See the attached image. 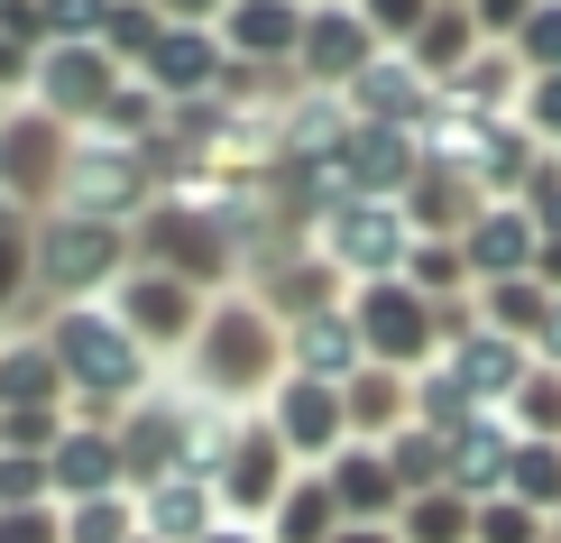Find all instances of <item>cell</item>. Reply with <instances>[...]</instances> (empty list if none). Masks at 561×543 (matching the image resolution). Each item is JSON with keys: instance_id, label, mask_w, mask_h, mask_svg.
Masks as SVG:
<instances>
[{"instance_id": "1", "label": "cell", "mask_w": 561, "mask_h": 543, "mask_svg": "<svg viewBox=\"0 0 561 543\" xmlns=\"http://www.w3.org/2000/svg\"><path fill=\"white\" fill-rule=\"evenodd\" d=\"M184 377H194L203 406H267V396L286 387V323H276L249 286L213 295L194 350H184Z\"/></svg>"}, {"instance_id": "2", "label": "cell", "mask_w": 561, "mask_h": 543, "mask_svg": "<svg viewBox=\"0 0 561 543\" xmlns=\"http://www.w3.org/2000/svg\"><path fill=\"white\" fill-rule=\"evenodd\" d=\"M46 350H56V369H65V387H75V423H121L138 396L157 387V360L138 350V332L111 304H65V314H46L37 323Z\"/></svg>"}, {"instance_id": "3", "label": "cell", "mask_w": 561, "mask_h": 543, "mask_svg": "<svg viewBox=\"0 0 561 543\" xmlns=\"http://www.w3.org/2000/svg\"><path fill=\"white\" fill-rule=\"evenodd\" d=\"M138 268V240L121 222H92V212H46L28 222V295L65 304H111V286Z\"/></svg>"}, {"instance_id": "4", "label": "cell", "mask_w": 561, "mask_h": 543, "mask_svg": "<svg viewBox=\"0 0 561 543\" xmlns=\"http://www.w3.org/2000/svg\"><path fill=\"white\" fill-rule=\"evenodd\" d=\"M129 240H138V258H148V268H167V276H184V286H203V295H230V286H240V230H230L221 222V212H203V203H167V194H157L148 212H138V230H129Z\"/></svg>"}, {"instance_id": "5", "label": "cell", "mask_w": 561, "mask_h": 543, "mask_svg": "<svg viewBox=\"0 0 561 543\" xmlns=\"http://www.w3.org/2000/svg\"><path fill=\"white\" fill-rule=\"evenodd\" d=\"M350 323H359V350L368 369H396V377H424L451 341V304L414 295L405 276H378V286H350Z\"/></svg>"}, {"instance_id": "6", "label": "cell", "mask_w": 561, "mask_h": 543, "mask_svg": "<svg viewBox=\"0 0 561 543\" xmlns=\"http://www.w3.org/2000/svg\"><path fill=\"white\" fill-rule=\"evenodd\" d=\"M75 148H83V129H65L56 111H37V102L0 111V194L19 203V222H46V212L65 203Z\"/></svg>"}, {"instance_id": "7", "label": "cell", "mask_w": 561, "mask_h": 543, "mask_svg": "<svg viewBox=\"0 0 561 543\" xmlns=\"http://www.w3.org/2000/svg\"><path fill=\"white\" fill-rule=\"evenodd\" d=\"M111 433H121L129 488H157V479H175V470H213V452H221V433L203 442V396H167V387H148Z\"/></svg>"}, {"instance_id": "8", "label": "cell", "mask_w": 561, "mask_h": 543, "mask_svg": "<svg viewBox=\"0 0 561 543\" xmlns=\"http://www.w3.org/2000/svg\"><path fill=\"white\" fill-rule=\"evenodd\" d=\"M313 249L341 286H378V276H405L414 222H405V203H322Z\"/></svg>"}, {"instance_id": "9", "label": "cell", "mask_w": 561, "mask_h": 543, "mask_svg": "<svg viewBox=\"0 0 561 543\" xmlns=\"http://www.w3.org/2000/svg\"><path fill=\"white\" fill-rule=\"evenodd\" d=\"M286 488H295V452L267 433V415L230 423L221 452H213V498H221V516H230V525H267Z\"/></svg>"}, {"instance_id": "10", "label": "cell", "mask_w": 561, "mask_h": 543, "mask_svg": "<svg viewBox=\"0 0 561 543\" xmlns=\"http://www.w3.org/2000/svg\"><path fill=\"white\" fill-rule=\"evenodd\" d=\"M111 314H121L129 332H138V350H148V360H167V350L184 360V350H194V332H203V314H213V295L138 258V268L121 276V286H111Z\"/></svg>"}, {"instance_id": "11", "label": "cell", "mask_w": 561, "mask_h": 543, "mask_svg": "<svg viewBox=\"0 0 561 543\" xmlns=\"http://www.w3.org/2000/svg\"><path fill=\"white\" fill-rule=\"evenodd\" d=\"M129 65H111L102 46H37L28 56V102L56 111L65 129H102V111L121 102Z\"/></svg>"}, {"instance_id": "12", "label": "cell", "mask_w": 561, "mask_h": 543, "mask_svg": "<svg viewBox=\"0 0 561 543\" xmlns=\"http://www.w3.org/2000/svg\"><path fill=\"white\" fill-rule=\"evenodd\" d=\"M259 415H267V433L295 452V470H322L332 452H350V406H341V387H322V377L286 369V387H276Z\"/></svg>"}, {"instance_id": "13", "label": "cell", "mask_w": 561, "mask_h": 543, "mask_svg": "<svg viewBox=\"0 0 561 543\" xmlns=\"http://www.w3.org/2000/svg\"><path fill=\"white\" fill-rule=\"evenodd\" d=\"M387 46L368 37V19L350 10V0H313V10H304V46H295V75L313 83V92H350L368 75V65H378Z\"/></svg>"}, {"instance_id": "14", "label": "cell", "mask_w": 561, "mask_h": 543, "mask_svg": "<svg viewBox=\"0 0 561 543\" xmlns=\"http://www.w3.org/2000/svg\"><path fill=\"white\" fill-rule=\"evenodd\" d=\"M304 10H313V0H230V10L213 19V37H221L230 65H249V75H295Z\"/></svg>"}, {"instance_id": "15", "label": "cell", "mask_w": 561, "mask_h": 543, "mask_svg": "<svg viewBox=\"0 0 561 543\" xmlns=\"http://www.w3.org/2000/svg\"><path fill=\"white\" fill-rule=\"evenodd\" d=\"M442 369L460 377V396H470L479 415H506V406H516V387L534 377V350L506 341V332H488V323H470V332H451Z\"/></svg>"}, {"instance_id": "16", "label": "cell", "mask_w": 561, "mask_h": 543, "mask_svg": "<svg viewBox=\"0 0 561 543\" xmlns=\"http://www.w3.org/2000/svg\"><path fill=\"white\" fill-rule=\"evenodd\" d=\"M221 75H230V56H221V37H213V29H167V37L148 46V65H138V83H148L167 111L213 102V92H221Z\"/></svg>"}, {"instance_id": "17", "label": "cell", "mask_w": 561, "mask_h": 543, "mask_svg": "<svg viewBox=\"0 0 561 543\" xmlns=\"http://www.w3.org/2000/svg\"><path fill=\"white\" fill-rule=\"evenodd\" d=\"M534 249H543V230H534L525 203H479L470 230H460V258H470V286H506V276H534Z\"/></svg>"}, {"instance_id": "18", "label": "cell", "mask_w": 561, "mask_h": 543, "mask_svg": "<svg viewBox=\"0 0 561 543\" xmlns=\"http://www.w3.org/2000/svg\"><path fill=\"white\" fill-rule=\"evenodd\" d=\"M46 479H56V507H83V498H121L129 488V461H121V433L111 423H75V433L46 452Z\"/></svg>"}, {"instance_id": "19", "label": "cell", "mask_w": 561, "mask_h": 543, "mask_svg": "<svg viewBox=\"0 0 561 543\" xmlns=\"http://www.w3.org/2000/svg\"><path fill=\"white\" fill-rule=\"evenodd\" d=\"M138 498V534L148 543H203L221 525V498H213V470H175L157 488H129Z\"/></svg>"}, {"instance_id": "20", "label": "cell", "mask_w": 561, "mask_h": 543, "mask_svg": "<svg viewBox=\"0 0 561 543\" xmlns=\"http://www.w3.org/2000/svg\"><path fill=\"white\" fill-rule=\"evenodd\" d=\"M286 369H295V377H322V387H350V377L368 369L359 323H350V295L332 304V314H304V323H286Z\"/></svg>"}, {"instance_id": "21", "label": "cell", "mask_w": 561, "mask_h": 543, "mask_svg": "<svg viewBox=\"0 0 561 543\" xmlns=\"http://www.w3.org/2000/svg\"><path fill=\"white\" fill-rule=\"evenodd\" d=\"M433 111H442V83H424V75H414V65H405V56H396V46H387L378 65H368L359 83H350V121H387V129H424Z\"/></svg>"}, {"instance_id": "22", "label": "cell", "mask_w": 561, "mask_h": 543, "mask_svg": "<svg viewBox=\"0 0 561 543\" xmlns=\"http://www.w3.org/2000/svg\"><path fill=\"white\" fill-rule=\"evenodd\" d=\"M322 479H332V498H341L350 525H396V516H405V488H396V470H387L378 442L332 452V461H322Z\"/></svg>"}, {"instance_id": "23", "label": "cell", "mask_w": 561, "mask_h": 543, "mask_svg": "<svg viewBox=\"0 0 561 543\" xmlns=\"http://www.w3.org/2000/svg\"><path fill=\"white\" fill-rule=\"evenodd\" d=\"M506 470H516V423L506 415H479V423H460L451 433V488L460 498H506Z\"/></svg>"}, {"instance_id": "24", "label": "cell", "mask_w": 561, "mask_h": 543, "mask_svg": "<svg viewBox=\"0 0 561 543\" xmlns=\"http://www.w3.org/2000/svg\"><path fill=\"white\" fill-rule=\"evenodd\" d=\"M19 406H75L46 332H0V415H19Z\"/></svg>"}, {"instance_id": "25", "label": "cell", "mask_w": 561, "mask_h": 543, "mask_svg": "<svg viewBox=\"0 0 561 543\" xmlns=\"http://www.w3.org/2000/svg\"><path fill=\"white\" fill-rule=\"evenodd\" d=\"M341 406H350V442H396L414 423V377H396V369H359L341 387Z\"/></svg>"}, {"instance_id": "26", "label": "cell", "mask_w": 561, "mask_h": 543, "mask_svg": "<svg viewBox=\"0 0 561 543\" xmlns=\"http://www.w3.org/2000/svg\"><path fill=\"white\" fill-rule=\"evenodd\" d=\"M479 46H488V37H479V19L460 10V0H442V10L424 19V29H414V46H396V56H405V65H414L424 83H451L460 65L479 56Z\"/></svg>"}, {"instance_id": "27", "label": "cell", "mask_w": 561, "mask_h": 543, "mask_svg": "<svg viewBox=\"0 0 561 543\" xmlns=\"http://www.w3.org/2000/svg\"><path fill=\"white\" fill-rule=\"evenodd\" d=\"M350 525L341 516V498H332V479L322 470H295V488L276 498V516H267V543H332Z\"/></svg>"}, {"instance_id": "28", "label": "cell", "mask_w": 561, "mask_h": 543, "mask_svg": "<svg viewBox=\"0 0 561 543\" xmlns=\"http://www.w3.org/2000/svg\"><path fill=\"white\" fill-rule=\"evenodd\" d=\"M479 304V323H488V332H506V341H543V323H552V295L543 286H534V276H506V286H479L470 295Z\"/></svg>"}, {"instance_id": "29", "label": "cell", "mask_w": 561, "mask_h": 543, "mask_svg": "<svg viewBox=\"0 0 561 543\" xmlns=\"http://www.w3.org/2000/svg\"><path fill=\"white\" fill-rule=\"evenodd\" d=\"M387 452V470H396V488L405 498H424V488H451V442L433 433V423H405L396 442H378Z\"/></svg>"}, {"instance_id": "30", "label": "cell", "mask_w": 561, "mask_h": 543, "mask_svg": "<svg viewBox=\"0 0 561 543\" xmlns=\"http://www.w3.org/2000/svg\"><path fill=\"white\" fill-rule=\"evenodd\" d=\"M405 286H414V295H433V304H470V295H479V286H470V258H460V240H414Z\"/></svg>"}, {"instance_id": "31", "label": "cell", "mask_w": 561, "mask_h": 543, "mask_svg": "<svg viewBox=\"0 0 561 543\" xmlns=\"http://www.w3.org/2000/svg\"><path fill=\"white\" fill-rule=\"evenodd\" d=\"M396 543H470V498H460V488H424V498H405Z\"/></svg>"}, {"instance_id": "32", "label": "cell", "mask_w": 561, "mask_h": 543, "mask_svg": "<svg viewBox=\"0 0 561 543\" xmlns=\"http://www.w3.org/2000/svg\"><path fill=\"white\" fill-rule=\"evenodd\" d=\"M506 498H525L534 516L561 525V442H525L516 433V470H506Z\"/></svg>"}, {"instance_id": "33", "label": "cell", "mask_w": 561, "mask_h": 543, "mask_svg": "<svg viewBox=\"0 0 561 543\" xmlns=\"http://www.w3.org/2000/svg\"><path fill=\"white\" fill-rule=\"evenodd\" d=\"M157 37H167V19H157L148 0H111V10H102V56H111V65H129V75L148 65V46H157Z\"/></svg>"}, {"instance_id": "34", "label": "cell", "mask_w": 561, "mask_h": 543, "mask_svg": "<svg viewBox=\"0 0 561 543\" xmlns=\"http://www.w3.org/2000/svg\"><path fill=\"white\" fill-rule=\"evenodd\" d=\"M506 423H516L525 442H561V369L534 360V377L516 387V406H506Z\"/></svg>"}, {"instance_id": "35", "label": "cell", "mask_w": 561, "mask_h": 543, "mask_svg": "<svg viewBox=\"0 0 561 543\" xmlns=\"http://www.w3.org/2000/svg\"><path fill=\"white\" fill-rule=\"evenodd\" d=\"M65 543H138V498L121 488V498H83V507H65Z\"/></svg>"}, {"instance_id": "36", "label": "cell", "mask_w": 561, "mask_h": 543, "mask_svg": "<svg viewBox=\"0 0 561 543\" xmlns=\"http://www.w3.org/2000/svg\"><path fill=\"white\" fill-rule=\"evenodd\" d=\"M470 543H552V516H534L525 498H479L470 507Z\"/></svg>"}, {"instance_id": "37", "label": "cell", "mask_w": 561, "mask_h": 543, "mask_svg": "<svg viewBox=\"0 0 561 543\" xmlns=\"http://www.w3.org/2000/svg\"><path fill=\"white\" fill-rule=\"evenodd\" d=\"M516 65L525 75H561V0H534V19L516 29Z\"/></svg>"}, {"instance_id": "38", "label": "cell", "mask_w": 561, "mask_h": 543, "mask_svg": "<svg viewBox=\"0 0 561 543\" xmlns=\"http://www.w3.org/2000/svg\"><path fill=\"white\" fill-rule=\"evenodd\" d=\"M350 10L368 19V37H378V46H414V29H424L442 0H350Z\"/></svg>"}, {"instance_id": "39", "label": "cell", "mask_w": 561, "mask_h": 543, "mask_svg": "<svg viewBox=\"0 0 561 543\" xmlns=\"http://www.w3.org/2000/svg\"><path fill=\"white\" fill-rule=\"evenodd\" d=\"M516 203L534 212V230H543V240H561V148L534 157V176H525V194H516Z\"/></svg>"}, {"instance_id": "40", "label": "cell", "mask_w": 561, "mask_h": 543, "mask_svg": "<svg viewBox=\"0 0 561 543\" xmlns=\"http://www.w3.org/2000/svg\"><path fill=\"white\" fill-rule=\"evenodd\" d=\"M37 498H56L46 452H0V507H37Z\"/></svg>"}, {"instance_id": "41", "label": "cell", "mask_w": 561, "mask_h": 543, "mask_svg": "<svg viewBox=\"0 0 561 543\" xmlns=\"http://www.w3.org/2000/svg\"><path fill=\"white\" fill-rule=\"evenodd\" d=\"M0 543H65V507L37 498V507H0Z\"/></svg>"}, {"instance_id": "42", "label": "cell", "mask_w": 561, "mask_h": 543, "mask_svg": "<svg viewBox=\"0 0 561 543\" xmlns=\"http://www.w3.org/2000/svg\"><path fill=\"white\" fill-rule=\"evenodd\" d=\"M516 121L543 138V148H561V75H534V83H525V111H516Z\"/></svg>"}, {"instance_id": "43", "label": "cell", "mask_w": 561, "mask_h": 543, "mask_svg": "<svg viewBox=\"0 0 561 543\" xmlns=\"http://www.w3.org/2000/svg\"><path fill=\"white\" fill-rule=\"evenodd\" d=\"M470 19H479L488 46H516V29L534 19V0H470Z\"/></svg>"}, {"instance_id": "44", "label": "cell", "mask_w": 561, "mask_h": 543, "mask_svg": "<svg viewBox=\"0 0 561 543\" xmlns=\"http://www.w3.org/2000/svg\"><path fill=\"white\" fill-rule=\"evenodd\" d=\"M19 295H28V230H10V240H0V323L19 314Z\"/></svg>"}, {"instance_id": "45", "label": "cell", "mask_w": 561, "mask_h": 543, "mask_svg": "<svg viewBox=\"0 0 561 543\" xmlns=\"http://www.w3.org/2000/svg\"><path fill=\"white\" fill-rule=\"evenodd\" d=\"M157 19H167V29H213V19L230 10V0H148Z\"/></svg>"}, {"instance_id": "46", "label": "cell", "mask_w": 561, "mask_h": 543, "mask_svg": "<svg viewBox=\"0 0 561 543\" xmlns=\"http://www.w3.org/2000/svg\"><path fill=\"white\" fill-rule=\"evenodd\" d=\"M19 83H28V46H10V37H0V102H10Z\"/></svg>"}, {"instance_id": "47", "label": "cell", "mask_w": 561, "mask_h": 543, "mask_svg": "<svg viewBox=\"0 0 561 543\" xmlns=\"http://www.w3.org/2000/svg\"><path fill=\"white\" fill-rule=\"evenodd\" d=\"M534 360H543V369H561V304H552V323H543V341H534Z\"/></svg>"}, {"instance_id": "48", "label": "cell", "mask_w": 561, "mask_h": 543, "mask_svg": "<svg viewBox=\"0 0 561 543\" xmlns=\"http://www.w3.org/2000/svg\"><path fill=\"white\" fill-rule=\"evenodd\" d=\"M203 543H267V525H230V516H221V525L203 534Z\"/></svg>"}, {"instance_id": "49", "label": "cell", "mask_w": 561, "mask_h": 543, "mask_svg": "<svg viewBox=\"0 0 561 543\" xmlns=\"http://www.w3.org/2000/svg\"><path fill=\"white\" fill-rule=\"evenodd\" d=\"M332 543H396V525H341Z\"/></svg>"}, {"instance_id": "50", "label": "cell", "mask_w": 561, "mask_h": 543, "mask_svg": "<svg viewBox=\"0 0 561 543\" xmlns=\"http://www.w3.org/2000/svg\"><path fill=\"white\" fill-rule=\"evenodd\" d=\"M10 230H28V222H19V203H10V194H0V240H10Z\"/></svg>"}, {"instance_id": "51", "label": "cell", "mask_w": 561, "mask_h": 543, "mask_svg": "<svg viewBox=\"0 0 561 543\" xmlns=\"http://www.w3.org/2000/svg\"><path fill=\"white\" fill-rule=\"evenodd\" d=\"M0 10H19V0H0Z\"/></svg>"}, {"instance_id": "52", "label": "cell", "mask_w": 561, "mask_h": 543, "mask_svg": "<svg viewBox=\"0 0 561 543\" xmlns=\"http://www.w3.org/2000/svg\"><path fill=\"white\" fill-rule=\"evenodd\" d=\"M460 10H470V0H460Z\"/></svg>"}, {"instance_id": "53", "label": "cell", "mask_w": 561, "mask_h": 543, "mask_svg": "<svg viewBox=\"0 0 561 543\" xmlns=\"http://www.w3.org/2000/svg\"><path fill=\"white\" fill-rule=\"evenodd\" d=\"M138 543H148V534H138Z\"/></svg>"}, {"instance_id": "54", "label": "cell", "mask_w": 561, "mask_h": 543, "mask_svg": "<svg viewBox=\"0 0 561 543\" xmlns=\"http://www.w3.org/2000/svg\"><path fill=\"white\" fill-rule=\"evenodd\" d=\"M0 111H10V102H0Z\"/></svg>"}, {"instance_id": "55", "label": "cell", "mask_w": 561, "mask_h": 543, "mask_svg": "<svg viewBox=\"0 0 561 543\" xmlns=\"http://www.w3.org/2000/svg\"><path fill=\"white\" fill-rule=\"evenodd\" d=\"M552 543H561V534H552Z\"/></svg>"}, {"instance_id": "56", "label": "cell", "mask_w": 561, "mask_h": 543, "mask_svg": "<svg viewBox=\"0 0 561 543\" xmlns=\"http://www.w3.org/2000/svg\"><path fill=\"white\" fill-rule=\"evenodd\" d=\"M552 534H561V525H552Z\"/></svg>"}]
</instances>
